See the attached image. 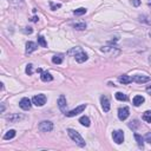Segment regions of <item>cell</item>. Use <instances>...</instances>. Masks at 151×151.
I'll return each mask as SVG.
<instances>
[{"mask_svg": "<svg viewBox=\"0 0 151 151\" xmlns=\"http://www.w3.org/2000/svg\"><path fill=\"white\" fill-rule=\"evenodd\" d=\"M63 60H64V55L63 54H57V55H54L52 58V63L53 64H61Z\"/></svg>", "mask_w": 151, "mask_h": 151, "instance_id": "ac0fdd59", "label": "cell"}, {"mask_svg": "<svg viewBox=\"0 0 151 151\" xmlns=\"http://www.w3.org/2000/svg\"><path fill=\"white\" fill-rule=\"evenodd\" d=\"M58 106H59L60 111L66 114V112H67V104H66V98H65L64 94H61L59 97V99H58Z\"/></svg>", "mask_w": 151, "mask_h": 151, "instance_id": "ba28073f", "label": "cell"}, {"mask_svg": "<svg viewBox=\"0 0 151 151\" xmlns=\"http://www.w3.org/2000/svg\"><path fill=\"white\" fill-rule=\"evenodd\" d=\"M150 6H151V2H150Z\"/></svg>", "mask_w": 151, "mask_h": 151, "instance_id": "f35d334b", "label": "cell"}, {"mask_svg": "<svg viewBox=\"0 0 151 151\" xmlns=\"http://www.w3.org/2000/svg\"><path fill=\"white\" fill-rule=\"evenodd\" d=\"M138 125H139L138 120H132V122L129 123V127H131V129H136Z\"/></svg>", "mask_w": 151, "mask_h": 151, "instance_id": "f1b7e54d", "label": "cell"}, {"mask_svg": "<svg viewBox=\"0 0 151 151\" xmlns=\"http://www.w3.org/2000/svg\"><path fill=\"white\" fill-rule=\"evenodd\" d=\"M134 138H136V140H137L138 146L143 149V145H144V142H143V140H144V139H143V138H142V137H140L138 133H134Z\"/></svg>", "mask_w": 151, "mask_h": 151, "instance_id": "603a6c76", "label": "cell"}, {"mask_svg": "<svg viewBox=\"0 0 151 151\" xmlns=\"http://www.w3.org/2000/svg\"><path fill=\"white\" fill-rule=\"evenodd\" d=\"M79 123L81 124V125H84V126H90L91 125V122H90V118L87 117V116H83V117H80L79 118Z\"/></svg>", "mask_w": 151, "mask_h": 151, "instance_id": "e0dca14e", "label": "cell"}, {"mask_svg": "<svg viewBox=\"0 0 151 151\" xmlns=\"http://www.w3.org/2000/svg\"><path fill=\"white\" fill-rule=\"evenodd\" d=\"M32 101H33V104L35 106H42L46 103V96L45 94H41V93L40 94H37V96H34L32 98Z\"/></svg>", "mask_w": 151, "mask_h": 151, "instance_id": "5b68a950", "label": "cell"}, {"mask_svg": "<svg viewBox=\"0 0 151 151\" xmlns=\"http://www.w3.org/2000/svg\"><path fill=\"white\" fill-rule=\"evenodd\" d=\"M85 109H86V105H85V104H81V105H79L78 107H76V109H73V110L66 112V116H67V117H74V116H77V114L81 113Z\"/></svg>", "mask_w": 151, "mask_h": 151, "instance_id": "52a82bcc", "label": "cell"}, {"mask_svg": "<svg viewBox=\"0 0 151 151\" xmlns=\"http://www.w3.org/2000/svg\"><path fill=\"white\" fill-rule=\"evenodd\" d=\"M67 133H68V136L71 137V139H72L73 142H76V144H78L80 147H84V146H85V140L83 139V137L80 136V133H79L78 131H76V130H73V129H68V130H67Z\"/></svg>", "mask_w": 151, "mask_h": 151, "instance_id": "7a4b0ae2", "label": "cell"}, {"mask_svg": "<svg viewBox=\"0 0 151 151\" xmlns=\"http://www.w3.org/2000/svg\"><path fill=\"white\" fill-rule=\"evenodd\" d=\"M149 63H150V65H151V54H150V57H149Z\"/></svg>", "mask_w": 151, "mask_h": 151, "instance_id": "8d00e7d4", "label": "cell"}, {"mask_svg": "<svg viewBox=\"0 0 151 151\" xmlns=\"http://www.w3.org/2000/svg\"><path fill=\"white\" fill-rule=\"evenodd\" d=\"M73 27L76 28V29H85L86 28V24L85 22H79V24H74L73 25Z\"/></svg>", "mask_w": 151, "mask_h": 151, "instance_id": "4316f807", "label": "cell"}, {"mask_svg": "<svg viewBox=\"0 0 151 151\" xmlns=\"http://www.w3.org/2000/svg\"><path fill=\"white\" fill-rule=\"evenodd\" d=\"M118 80H119L122 84H130V83L132 81V77L126 76V74H123V76H120V77L118 78Z\"/></svg>", "mask_w": 151, "mask_h": 151, "instance_id": "9a60e30c", "label": "cell"}, {"mask_svg": "<svg viewBox=\"0 0 151 151\" xmlns=\"http://www.w3.org/2000/svg\"><path fill=\"white\" fill-rule=\"evenodd\" d=\"M139 20L145 22V24H147V25H151V15H140Z\"/></svg>", "mask_w": 151, "mask_h": 151, "instance_id": "44dd1931", "label": "cell"}, {"mask_svg": "<svg viewBox=\"0 0 151 151\" xmlns=\"http://www.w3.org/2000/svg\"><path fill=\"white\" fill-rule=\"evenodd\" d=\"M14 136H15V131H14V130H9V131H7V132L5 133V136H4V139L8 140V139H12V138H14Z\"/></svg>", "mask_w": 151, "mask_h": 151, "instance_id": "d6986e66", "label": "cell"}, {"mask_svg": "<svg viewBox=\"0 0 151 151\" xmlns=\"http://www.w3.org/2000/svg\"><path fill=\"white\" fill-rule=\"evenodd\" d=\"M100 103H101V107L104 110V112H109L110 111V100L107 97L101 96L100 97Z\"/></svg>", "mask_w": 151, "mask_h": 151, "instance_id": "30bf717a", "label": "cell"}, {"mask_svg": "<svg viewBox=\"0 0 151 151\" xmlns=\"http://www.w3.org/2000/svg\"><path fill=\"white\" fill-rule=\"evenodd\" d=\"M143 120H145L146 123H151V112L150 111H145L143 113Z\"/></svg>", "mask_w": 151, "mask_h": 151, "instance_id": "7402d4cb", "label": "cell"}, {"mask_svg": "<svg viewBox=\"0 0 151 151\" xmlns=\"http://www.w3.org/2000/svg\"><path fill=\"white\" fill-rule=\"evenodd\" d=\"M24 117L22 116H19V114H14V116H11V117H8L7 119L9 120V122H18V120H20V119H22Z\"/></svg>", "mask_w": 151, "mask_h": 151, "instance_id": "484cf974", "label": "cell"}, {"mask_svg": "<svg viewBox=\"0 0 151 151\" xmlns=\"http://www.w3.org/2000/svg\"><path fill=\"white\" fill-rule=\"evenodd\" d=\"M131 4L133 5V6H139L140 5V0H131Z\"/></svg>", "mask_w": 151, "mask_h": 151, "instance_id": "1f68e13d", "label": "cell"}, {"mask_svg": "<svg viewBox=\"0 0 151 151\" xmlns=\"http://www.w3.org/2000/svg\"><path fill=\"white\" fill-rule=\"evenodd\" d=\"M146 92H147V93L151 96V85H149V86L146 87Z\"/></svg>", "mask_w": 151, "mask_h": 151, "instance_id": "e575fe53", "label": "cell"}, {"mask_svg": "<svg viewBox=\"0 0 151 151\" xmlns=\"http://www.w3.org/2000/svg\"><path fill=\"white\" fill-rule=\"evenodd\" d=\"M112 138L117 144H122L124 142V132L122 130H116L112 132Z\"/></svg>", "mask_w": 151, "mask_h": 151, "instance_id": "8992f818", "label": "cell"}, {"mask_svg": "<svg viewBox=\"0 0 151 151\" xmlns=\"http://www.w3.org/2000/svg\"><path fill=\"white\" fill-rule=\"evenodd\" d=\"M67 54H68V55H73L78 63H84V61H86L87 58H88L87 54L83 51L81 47H73V48H71L70 51H67Z\"/></svg>", "mask_w": 151, "mask_h": 151, "instance_id": "6da1fadb", "label": "cell"}, {"mask_svg": "<svg viewBox=\"0 0 151 151\" xmlns=\"http://www.w3.org/2000/svg\"><path fill=\"white\" fill-rule=\"evenodd\" d=\"M85 13H86V8H84V7H80V8L73 11V14H74V15H83V14H85Z\"/></svg>", "mask_w": 151, "mask_h": 151, "instance_id": "cb8c5ba5", "label": "cell"}, {"mask_svg": "<svg viewBox=\"0 0 151 151\" xmlns=\"http://www.w3.org/2000/svg\"><path fill=\"white\" fill-rule=\"evenodd\" d=\"M144 139H145L147 143H150V144H151V132L146 133V134H145V137H144Z\"/></svg>", "mask_w": 151, "mask_h": 151, "instance_id": "4dcf8cb0", "label": "cell"}, {"mask_svg": "<svg viewBox=\"0 0 151 151\" xmlns=\"http://www.w3.org/2000/svg\"><path fill=\"white\" fill-rule=\"evenodd\" d=\"M19 106H20L22 110L27 111V110L31 109V100H29L28 98H22V99L19 101Z\"/></svg>", "mask_w": 151, "mask_h": 151, "instance_id": "7c38bea8", "label": "cell"}, {"mask_svg": "<svg viewBox=\"0 0 151 151\" xmlns=\"http://www.w3.org/2000/svg\"><path fill=\"white\" fill-rule=\"evenodd\" d=\"M132 103H133L134 106H140L144 103V97H142V96H134Z\"/></svg>", "mask_w": 151, "mask_h": 151, "instance_id": "2e32d148", "label": "cell"}, {"mask_svg": "<svg viewBox=\"0 0 151 151\" xmlns=\"http://www.w3.org/2000/svg\"><path fill=\"white\" fill-rule=\"evenodd\" d=\"M100 51L106 54L107 57H116V55H119L120 54V50L117 48V47H113V46H104V47H100Z\"/></svg>", "mask_w": 151, "mask_h": 151, "instance_id": "3957f363", "label": "cell"}, {"mask_svg": "<svg viewBox=\"0 0 151 151\" xmlns=\"http://www.w3.org/2000/svg\"><path fill=\"white\" fill-rule=\"evenodd\" d=\"M40 78H41V80L45 81V83H47V81H52V80H53V77L51 76L50 72H41Z\"/></svg>", "mask_w": 151, "mask_h": 151, "instance_id": "5bb4252c", "label": "cell"}, {"mask_svg": "<svg viewBox=\"0 0 151 151\" xmlns=\"http://www.w3.org/2000/svg\"><path fill=\"white\" fill-rule=\"evenodd\" d=\"M50 6H51V9H52V11H54V9H57V8H60V7H61V5H60V4H53V2H50Z\"/></svg>", "mask_w": 151, "mask_h": 151, "instance_id": "f546056e", "label": "cell"}, {"mask_svg": "<svg viewBox=\"0 0 151 151\" xmlns=\"http://www.w3.org/2000/svg\"><path fill=\"white\" fill-rule=\"evenodd\" d=\"M129 117V107H120L118 110V118L120 120H125L126 118Z\"/></svg>", "mask_w": 151, "mask_h": 151, "instance_id": "8fae6325", "label": "cell"}, {"mask_svg": "<svg viewBox=\"0 0 151 151\" xmlns=\"http://www.w3.org/2000/svg\"><path fill=\"white\" fill-rule=\"evenodd\" d=\"M39 130L42 132H51L53 130V124L50 120H42L39 123Z\"/></svg>", "mask_w": 151, "mask_h": 151, "instance_id": "277c9868", "label": "cell"}, {"mask_svg": "<svg viewBox=\"0 0 151 151\" xmlns=\"http://www.w3.org/2000/svg\"><path fill=\"white\" fill-rule=\"evenodd\" d=\"M150 37H151V32H150Z\"/></svg>", "mask_w": 151, "mask_h": 151, "instance_id": "74e56055", "label": "cell"}, {"mask_svg": "<svg viewBox=\"0 0 151 151\" xmlns=\"http://www.w3.org/2000/svg\"><path fill=\"white\" fill-rule=\"evenodd\" d=\"M31 20H32V21H33V22H37V21H38V20H39V18H38V17H33V18H32V19H31Z\"/></svg>", "mask_w": 151, "mask_h": 151, "instance_id": "d590c367", "label": "cell"}, {"mask_svg": "<svg viewBox=\"0 0 151 151\" xmlns=\"http://www.w3.org/2000/svg\"><path fill=\"white\" fill-rule=\"evenodd\" d=\"M38 44L40 46H42V47H47V42H46V40H45V38L42 35H39L38 37Z\"/></svg>", "mask_w": 151, "mask_h": 151, "instance_id": "d4e9b609", "label": "cell"}, {"mask_svg": "<svg viewBox=\"0 0 151 151\" xmlns=\"http://www.w3.org/2000/svg\"><path fill=\"white\" fill-rule=\"evenodd\" d=\"M116 99H118L120 101H125V100H127V96L124 94L123 92H117L116 93Z\"/></svg>", "mask_w": 151, "mask_h": 151, "instance_id": "ffe728a7", "label": "cell"}, {"mask_svg": "<svg viewBox=\"0 0 151 151\" xmlns=\"http://www.w3.org/2000/svg\"><path fill=\"white\" fill-rule=\"evenodd\" d=\"M37 47H38V45L35 44V42H33V41H28L27 44H26V54H29V53H32L33 51H35L37 50Z\"/></svg>", "mask_w": 151, "mask_h": 151, "instance_id": "4fadbf2b", "label": "cell"}, {"mask_svg": "<svg viewBox=\"0 0 151 151\" xmlns=\"http://www.w3.org/2000/svg\"><path fill=\"white\" fill-rule=\"evenodd\" d=\"M26 73H27L28 76H31V74L33 73V65H32V64H28V65L26 66Z\"/></svg>", "mask_w": 151, "mask_h": 151, "instance_id": "83f0119b", "label": "cell"}, {"mask_svg": "<svg viewBox=\"0 0 151 151\" xmlns=\"http://www.w3.org/2000/svg\"><path fill=\"white\" fill-rule=\"evenodd\" d=\"M32 32H33L32 27H25V33H28V34H31Z\"/></svg>", "mask_w": 151, "mask_h": 151, "instance_id": "836d02e7", "label": "cell"}, {"mask_svg": "<svg viewBox=\"0 0 151 151\" xmlns=\"http://www.w3.org/2000/svg\"><path fill=\"white\" fill-rule=\"evenodd\" d=\"M11 4H13V5H19V4H21L22 2V0H8Z\"/></svg>", "mask_w": 151, "mask_h": 151, "instance_id": "d6a6232c", "label": "cell"}, {"mask_svg": "<svg viewBox=\"0 0 151 151\" xmlns=\"http://www.w3.org/2000/svg\"><path fill=\"white\" fill-rule=\"evenodd\" d=\"M149 80H150L149 77H146V76H142V74H136V76L132 77V81H136V83H138V84L147 83Z\"/></svg>", "mask_w": 151, "mask_h": 151, "instance_id": "9c48e42d", "label": "cell"}]
</instances>
